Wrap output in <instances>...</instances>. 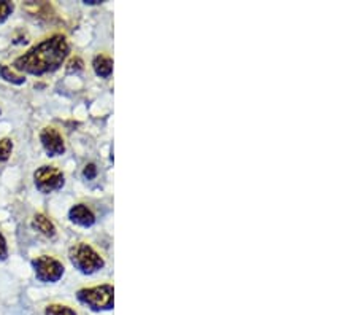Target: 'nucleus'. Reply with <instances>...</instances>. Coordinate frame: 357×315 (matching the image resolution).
<instances>
[{
    "mask_svg": "<svg viewBox=\"0 0 357 315\" xmlns=\"http://www.w3.org/2000/svg\"><path fill=\"white\" fill-rule=\"evenodd\" d=\"M70 53L68 40L62 34H54L33 45L24 54L13 61L15 72L27 73V75L42 77L59 71Z\"/></svg>",
    "mask_w": 357,
    "mask_h": 315,
    "instance_id": "1",
    "label": "nucleus"
},
{
    "mask_svg": "<svg viewBox=\"0 0 357 315\" xmlns=\"http://www.w3.org/2000/svg\"><path fill=\"white\" fill-rule=\"evenodd\" d=\"M77 300L92 312L112 311L114 306V288L110 284H103L77 291Z\"/></svg>",
    "mask_w": 357,
    "mask_h": 315,
    "instance_id": "2",
    "label": "nucleus"
},
{
    "mask_svg": "<svg viewBox=\"0 0 357 315\" xmlns=\"http://www.w3.org/2000/svg\"><path fill=\"white\" fill-rule=\"evenodd\" d=\"M68 260H70L73 268L78 269L84 276L96 274L105 266L103 258L89 244L84 242L75 244L73 247H70V250H68Z\"/></svg>",
    "mask_w": 357,
    "mask_h": 315,
    "instance_id": "3",
    "label": "nucleus"
},
{
    "mask_svg": "<svg viewBox=\"0 0 357 315\" xmlns=\"http://www.w3.org/2000/svg\"><path fill=\"white\" fill-rule=\"evenodd\" d=\"M31 266L33 269V274H36L38 282H43V284L59 282V280L64 277V272H66L64 265H62L57 258L50 256V255H42V256L33 258L31 261Z\"/></svg>",
    "mask_w": 357,
    "mask_h": 315,
    "instance_id": "4",
    "label": "nucleus"
},
{
    "mask_svg": "<svg viewBox=\"0 0 357 315\" xmlns=\"http://www.w3.org/2000/svg\"><path fill=\"white\" fill-rule=\"evenodd\" d=\"M33 183H36V188L40 193L50 194L64 188L66 175L56 166H42L33 172Z\"/></svg>",
    "mask_w": 357,
    "mask_h": 315,
    "instance_id": "5",
    "label": "nucleus"
},
{
    "mask_svg": "<svg viewBox=\"0 0 357 315\" xmlns=\"http://www.w3.org/2000/svg\"><path fill=\"white\" fill-rule=\"evenodd\" d=\"M40 142H42L46 156L56 158L66 153L64 137H62L59 131L51 128V126H46V128L42 129V133H40Z\"/></svg>",
    "mask_w": 357,
    "mask_h": 315,
    "instance_id": "6",
    "label": "nucleus"
},
{
    "mask_svg": "<svg viewBox=\"0 0 357 315\" xmlns=\"http://www.w3.org/2000/svg\"><path fill=\"white\" fill-rule=\"evenodd\" d=\"M68 219L72 223L83 228H91L96 223V215L86 204H75L68 210Z\"/></svg>",
    "mask_w": 357,
    "mask_h": 315,
    "instance_id": "7",
    "label": "nucleus"
},
{
    "mask_svg": "<svg viewBox=\"0 0 357 315\" xmlns=\"http://www.w3.org/2000/svg\"><path fill=\"white\" fill-rule=\"evenodd\" d=\"M32 228L38 231L42 236L48 237V239H54L57 234V229L54 226V223L51 221L48 217L45 214H36L32 219Z\"/></svg>",
    "mask_w": 357,
    "mask_h": 315,
    "instance_id": "8",
    "label": "nucleus"
},
{
    "mask_svg": "<svg viewBox=\"0 0 357 315\" xmlns=\"http://www.w3.org/2000/svg\"><path fill=\"white\" fill-rule=\"evenodd\" d=\"M92 68H94L97 77L110 78L113 73V59L107 54H97L92 59Z\"/></svg>",
    "mask_w": 357,
    "mask_h": 315,
    "instance_id": "9",
    "label": "nucleus"
},
{
    "mask_svg": "<svg viewBox=\"0 0 357 315\" xmlns=\"http://www.w3.org/2000/svg\"><path fill=\"white\" fill-rule=\"evenodd\" d=\"M0 78L5 80V82L11 83V85H16V86L26 83V77L24 75H21V73L15 72L13 68L8 67V66H5V64H0Z\"/></svg>",
    "mask_w": 357,
    "mask_h": 315,
    "instance_id": "10",
    "label": "nucleus"
},
{
    "mask_svg": "<svg viewBox=\"0 0 357 315\" xmlns=\"http://www.w3.org/2000/svg\"><path fill=\"white\" fill-rule=\"evenodd\" d=\"M45 315H78L75 309L66 305H50L45 307Z\"/></svg>",
    "mask_w": 357,
    "mask_h": 315,
    "instance_id": "11",
    "label": "nucleus"
},
{
    "mask_svg": "<svg viewBox=\"0 0 357 315\" xmlns=\"http://www.w3.org/2000/svg\"><path fill=\"white\" fill-rule=\"evenodd\" d=\"M11 153H13V140L8 139V137L0 139V163L8 161Z\"/></svg>",
    "mask_w": 357,
    "mask_h": 315,
    "instance_id": "12",
    "label": "nucleus"
},
{
    "mask_svg": "<svg viewBox=\"0 0 357 315\" xmlns=\"http://www.w3.org/2000/svg\"><path fill=\"white\" fill-rule=\"evenodd\" d=\"M13 11H15L13 2H7V0L0 2V24H3V22L10 18Z\"/></svg>",
    "mask_w": 357,
    "mask_h": 315,
    "instance_id": "13",
    "label": "nucleus"
},
{
    "mask_svg": "<svg viewBox=\"0 0 357 315\" xmlns=\"http://www.w3.org/2000/svg\"><path fill=\"white\" fill-rule=\"evenodd\" d=\"M84 68V62H83V59H79V57H72L70 59V62H68V66H67V72H70V73H77V72H79V71H83Z\"/></svg>",
    "mask_w": 357,
    "mask_h": 315,
    "instance_id": "14",
    "label": "nucleus"
},
{
    "mask_svg": "<svg viewBox=\"0 0 357 315\" xmlns=\"http://www.w3.org/2000/svg\"><path fill=\"white\" fill-rule=\"evenodd\" d=\"M8 258V244L7 239L0 233V261H5Z\"/></svg>",
    "mask_w": 357,
    "mask_h": 315,
    "instance_id": "15",
    "label": "nucleus"
},
{
    "mask_svg": "<svg viewBox=\"0 0 357 315\" xmlns=\"http://www.w3.org/2000/svg\"><path fill=\"white\" fill-rule=\"evenodd\" d=\"M83 177L86 180H92L97 177V168L96 164H86V168L83 169Z\"/></svg>",
    "mask_w": 357,
    "mask_h": 315,
    "instance_id": "16",
    "label": "nucleus"
},
{
    "mask_svg": "<svg viewBox=\"0 0 357 315\" xmlns=\"http://www.w3.org/2000/svg\"><path fill=\"white\" fill-rule=\"evenodd\" d=\"M86 5H99L102 3V0H84Z\"/></svg>",
    "mask_w": 357,
    "mask_h": 315,
    "instance_id": "17",
    "label": "nucleus"
},
{
    "mask_svg": "<svg viewBox=\"0 0 357 315\" xmlns=\"http://www.w3.org/2000/svg\"><path fill=\"white\" fill-rule=\"evenodd\" d=\"M0 115H2V110H0Z\"/></svg>",
    "mask_w": 357,
    "mask_h": 315,
    "instance_id": "18",
    "label": "nucleus"
}]
</instances>
